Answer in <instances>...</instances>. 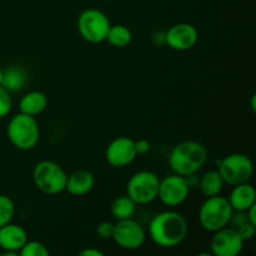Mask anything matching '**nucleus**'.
Returning <instances> with one entry per match:
<instances>
[{"label":"nucleus","instance_id":"nucleus-1","mask_svg":"<svg viewBox=\"0 0 256 256\" xmlns=\"http://www.w3.org/2000/svg\"><path fill=\"white\" fill-rule=\"evenodd\" d=\"M188 222L180 212H159L149 224V236L158 246L174 248L182 244L188 235Z\"/></svg>","mask_w":256,"mask_h":256},{"label":"nucleus","instance_id":"nucleus-2","mask_svg":"<svg viewBox=\"0 0 256 256\" xmlns=\"http://www.w3.org/2000/svg\"><path fill=\"white\" fill-rule=\"evenodd\" d=\"M206 148L194 140L179 142L169 155V165L172 172L185 178L196 174L206 164Z\"/></svg>","mask_w":256,"mask_h":256},{"label":"nucleus","instance_id":"nucleus-3","mask_svg":"<svg viewBox=\"0 0 256 256\" xmlns=\"http://www.w3.org/2000/svg\"><path fill=\"white\" fill-rule=\"evenodd\" d=\"M6 135L16 149L32 150L39 142V124L35 116L19 112L10 119L6 126Z\"/></svg>","mask_w":256,"mask_h":256},{"label":"nucleus","instance_id":"nucleus-4","mask_svg":"<svg viewBox=\"0 0 256 256\" xmlns=\"http://www.w3.org/2000/svg\"><path fill=\"white\" fill-rule=\"evenodd\" d=\"M232 212L234 210L226 198L220 195L206 198L199 210L200 225L210 232H216L230 224Z\"/></svg>","mask_w":256,"mask_h":256},{"label":"nucleus","instance_id":"nucleus-5","mask_svg":"<svg viewBox=\"0 0 256 256\" xmlns=\"http://www.w3.org/2000/svg\"><path fill=\"white\" fill-rule=\"evenodd\" d=\"M68 175L58 162L42 160L32 170V180L40 192L48 195H56L65 192Z\"/></svg>","mask_w":256,"mask_h":256},{"label":"nucleus","instance_id":"nucleus-6","mask_svg":"<svg viewBox=\"0 0 256 256\" xmlns=\"http://www.w3.org/2000/svg\"><path fill=\"white\" fill-rule=\"evenodd\" d=\"M218 172L226 184L235 185L249 182L254 174V165L248 155L235 152L218 160Z\"/></svg>","mask_w":256,"mask_h":256},{"label":"nucleus","instance_id":"nucleus-7","mask_svg":"<svg viewBox=\"0 0 256 256\" xmlns=\"http://www.w3.org/2000/svg\"><path fill=\"white\" fill-rule=\"evenodd\" d=\"M110 20L106 14L98 9H86L78 18V30L84 40L92 44H100L106 40L110 29Z\"/></svg>","mask_w":256,"mask_h":256},{"label":"nucleus","instance_id":"nucleus-8","mask_svg":"<svg viewBox=\"0 0 256 256\" xmlns=\"http://www.w3.org/2000/svg\"><path fill=\"white\" fill-rule=\"evenodd\" d=\"M160 179L152 172L142 170L135 172L126 184V194L136 205L149 204L158 198Z\"/></svg>","mask_w":256,"mask_h":256},{"label":"nucleus","instance_id":"nucleus-9","mask_svg":"<svg viewBox=\"0 0 256 256\" xmlns=\"http://www.w3.org/2000/svg\"><path fill=\"white\" fill-rule=\"evenodd\" d=\"M190 192V184L182 175L172 174L160 180L158 198L164 205L170 208L179 206L188 199Z\"/></svg>","mask_w":256,"mask_h":256},{"label":"nucleus","instance_id":"nucleus-10","mask_svg":"<svg viewBox=\"0 0 256 256\" xmlns=\"http://www.w3.org/2000/svg\"><path fill=\"white\" fill-rule=\"evenodd\" d=\"M112 240L125 250H136L144 245L146 234L142 225L132 220V218L125 220H118L114 224Z\"/></svg>","mask_w":256,"mask_h":256},{"label":"nucleus","instance_id":"nucleus-11","mask_svg":"<svg viewBox=\"0 0 256 256\" xmlns=\"http://www.w3.org/2000/svg\"><path fill=\"white\" fill-rule=\"evenodd\" d=\"M244 240L235 228H222L214 232L210 242L212 254L216 256H238L242 252Z\"/></svg>","mask_w":256,"mask_h":256},{"label":"nucleus","instance_id":"nucleus-12","mask_svg":"<svg viewBox=\"0 0 256 256\" xmlns=\"http://www.w3.org/2000/svg\"><path fill=\"white\" fill-rule=\"evenodd\" d=\"M138 156L135 142L132 138L119 136L112 140L105 150V159L112 168H125Z\"/></svg>","mask_w":256,"mask_h":256},{"label":"nucleus","instance_id":"nucleus-13","mask_svg":"<svg viewBox=\"0 0 256 256\" xmlns=\"http://www.w3.org/2000/svg\"><path fill=\"white\" fill-rule=\"evenodd\" d=\"M199 32L189 22H179L165 32V44L176 52H186L196 45Z\"/></svg>","mask_w":256,"mask_h":256},{"label":"nucleus","instance_id":"nucleus-14","mask_svg":"<svg viewBox=\"0 0 256 256\" xmlns=\"http://www.w3.org/2000/svg\"><path fill=\"white\" fill-rule=\"evenodd\" d=\"M26 242L28 234L20 225L9 222L0 228V248L4 250L5 256L19 254L20 249Z\"/></svg>","mask_w":256,"mask_h":256},{"label":"nucleus","instance_id":"nucleus-15","mask_svg":"<svg viewBox=\"0 0 256 256\" xmlns=\"http://www.w3.org/2000/svg\"><path fill=\"white\" fill-rule=\"evenodd\" d=\"M229 202L235 212H246L250 206L256 204L255 188L249 182L235 185L229 196Z\"/></svg>","mask_w":256,"mask_h":256},{"label":"nucleus","instance_id":"nucleus-16","mask_svg":"<svg viewBox=\"0 0 256 256\" xmlns=\"http://www.w3.org/2000/svg\"><path fill=\"white\" fill-rule=\"evenodd\" d=\"M94 184L95 179L92 172L88 170H76L68 175L65 190L74 196H82L94 188Z\"/></svg>","mask_w":256,"mask_h":256},{"label":"nucleus","instance_id":"nucleus-17","mask_svg":"<svg viewBox=\"0 0 256 256\" xmlns=\"http://www.w3.org/2000/svg\"><path fill=\"white\" fill-rule=\"evenodd\" d=\"M48 106V98L42 92H30L25 94L19 102L20 112L36 116L42 114Z\"/></svg>","mask_w":256,"mask_h":256},{"label":"nucleus","instance_id":"nucleus-18","mask_svg":"<svg viewBox=\"0 0 256 256\" xmlns=\"http://www.w3.org/2000/svg\"><path fill=\"white\" fill-rule=\"evenodd\" d=\"M28 75L24 69L20 66H9L6 70H2V86L8 92H19L26 85Z\"/></svg>","mask_w":256,"mask_h":256},{"label":"nucleus","instance_id":"nucleus-19","mask_svg":"<svg viewBox=\"0 0 256 256\" xmlns=\"http://www.w3.org/2000/svg\"><path fill=\"white\" fill-rule=\"evenodd\" d=\"M224 184L225 182L222 180V175L219 174V172L218 170H210V172H205L202 176L199 182V188L202 194L209 198L219 195L222 192Z\"/></svg>","mask_w":256,"mask_h":256},{"label":"nucleus","instance_id":"nucleus-20","mask_svg":"<svg viewBox=\"0 0 256 256\" xmlns=\"http://www.w3.org/2000/svg\"><path fill=\"white\" fill-rule=\"evenodd\" d=\"M136 210V202L129 195H120L112 202V215L116 220H125L132 218Z\"/></svg>","mask_w":256,"mask_h":256},{"label":"nucleus","instance_id":"nucleus-21","mask_svg":"<svg viewBox=\"0 0 256 256\" xmlns=\"http://www.w3.org/2000/svg\"><path fill=\"white\" fill-rule=\"evenodd\" d=\"M132 34L128 26L122 24L110 25V29L106 35V40L112 46L125 48L132 42Z\"/></svg>","mask_w":256,"mask_h":256},{"label":"nucleus","instance_id":"nucleus-22","mask_svg":"<svg viewBox=\"0 0 256 256\" xmlns=\"http://www.w3.org/2000/svg\"><path fill=\"white\" fill-rule=\"evenodd\" d=\"M15 214V205L12 198L0 194V228L12 222Z\"/></svg>","mask_w":256,"mask_h":256},{"label":"nucleus","instance_id":"nucleus-23","mask_svg":"<svg viewBox=\"0 0 256 256\" xmlns=\"http://www.w3.org/2000/svg\"><path fill=\"white\" fill-rule=\"evenodd\" d=\"M19 254L22 256H49V250L40 242H26L20 249Z\"/></svg>","mask_w":256,"mask_h":256},{"label":"nucleus","instance_id":"nucleus-24","mask_svg":"<svg viewBox=\"0 0 256 256\" xmlns=\"http://www.w3.org/2000/svg\"><path fill=\"white\" fill-rule=\"evenodd\" d=\"M12 110V98L9 92L0 85V119L6 116Z\"/></svg>","mask_w":256,"mask_h":256},{"label":"nucleus","instance_id":"nucleus-25","mask_svg":"<svg viewBox=\"0 0 256 256\" xmlns=\"http://www.w3.org/2000/svg\"><path fill=\"white\" fill-rule=\"evenodd\" d=\"M114 232V224L110 222H102L96 226V234L102 239H112Z\"/></svg>","mask_w":256,"mask_h":256},{"label":"nucleus","instance_id":"nucleus-26","mask_svg":"<svg viewBox=\"0 0 256 256\" xmlns=\"http://www.w3.org/2000/svg\"><path fill=\"white\" fill-rule=\"evenodd\" d=\"M236 230H238V232L240 234V236L242 238V240H244V242H249V240H252L256 234V226L255 225L250 224L249 222H245V224H242V226L236 228Z\"/></svg>","mask_w":256,"mask_h":256},{"label":"nucleus","instance_id":"nucleus-27","mask_svg":"<svg viewBox=\"0 0 256 256\" xmlns=\"http://www.w3.org/2000/svg\"><path fill=\"white\" fill-rule=\"evenodd\" d=\"M135 149H136L138 155L148 154L150 152V149H152V145H150V142L148 140L140 139L138 142H135Z\"/></svg>","mask_w":256,"mask_h":256},{"label":"nucleus","instance_id":"nucleus-28","mask_svg":"<svg viewBox=\"0 0 256 256\" xmlns=\"http://www.w3.org/2000/svg\"><path fill=\"white\" fill-rule=\"evenodd\" d=\"M246 218H248V222H249L250 224L255 225L256 226V204L252 205V206H250L249 209L246 210Z\"/></svg>","mask_w":256,"mask_h":256},{"label":"nucleus","instance_id":"nucleus-29","mask_svg":"<svg viewBox=\"0 0 256 256\" xmlns=\"http://www.w3.org/2000/svg\"><path fill=\"white\" fill-rule=\"evenodd\" d=\"M80 256H104V252H100L98 249H92V248H88V249L82 250L79 252Z\"/></svg>","mask_w":256,"mask_h":256},{"label":"nucleus","instance_id":"nucleus-30","mask_svg":"<svg viewBox=\"0 0 256 256\" xmlns=\"http://www.w3.org/2000/svg\"><path fill=\"white\" fill-rule=\"evenodd\" d=\"M255 99H256V96L255 95H252V109L254 110V112H255Z\"/></svg>","mask_w":256,"mask_h":256},{"label":"nucleus","instance_id":"nucleus-31","mask_svg":"<svg viewBox=\"0 0 256 256\" xmlns=\"http://www.w3.org/2000/svg\"><path fill=\"white\" fill-rule=\"evenodd\" d=\"M2 68H0V85H2Z\"/></svg>","mask_w":256,"mask_h":256},{"label":"nucleus","instance_id":"nucleus-32","mask_svg":"<svg viewBox=\"0 0 256 256\" xmlns=\"http://www.w3.org/2000/svg\"><path fill=\"white\" fill-rule=\"evenodd\" d=\"M105 2H112V0H105Z\"/></svg>","mask_w":256,"mask_h":256}]
</instances>
